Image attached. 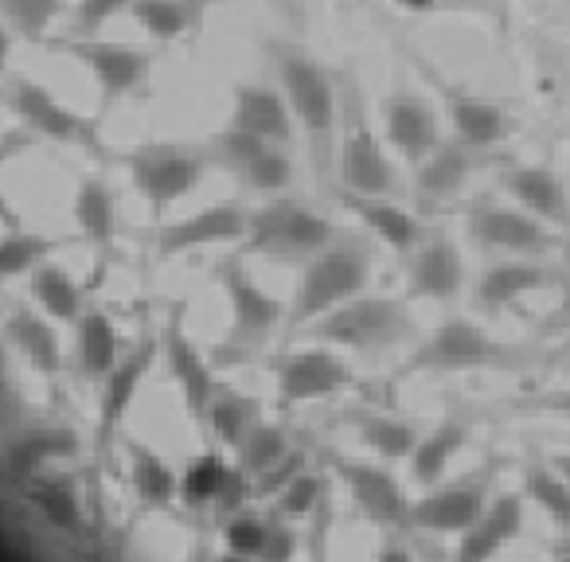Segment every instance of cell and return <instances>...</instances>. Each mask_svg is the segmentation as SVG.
<instances>
[{"mask_svg": "<svg viewBox=\"0 0 570 562\" xmlns=\"http://www.w3.org/2000/svg\"><path fill=\"white\" fill-rule=\"evenodd\" d=\"M126 457H129V484H134L137 500L145 507H168L180 492L173 465L153 450L141 437H126Z\"/></svg>", "mask_w": 570, "mask_h": 562, "instance_id": "obj_34", "label": "cell"}, {"mask_svg": "<svg viewBox=\"0 0 570 562\" xmlns=\"http://www.w3.org/2000/svg\"><path fill=\"white\" fill-rule=\"evenodd\" d=\"M531 411H543V414H559V418H570V391H551V395H539L531 398Z\"/></svg>", "mask_w": 570, "mask_h": 562, "instance_id": "obj_50", "label": "cell"}, {"mask_svg": "<svg viewBox=\"0 0 570 562\" xmlns=\"http://www.w3.org/2000/svg\"><path fill=\"white\" fill-rule=\"evenodd\" d=\"M223 481H227V461H223L219 453H204L199 461H191L180 489L191 504H199V500H215V492H219Z\"/></svg>", "mask_w": 570, "mask_h": 562, "instance_id": "obj_44", "label": "cell"}, {"mask_svg": "<svg viewBox=\"0 0 570 562\" xmlns=\"http://www.w3.org/2000/svg\"><path fill=\"white\" fill-rule=\"evenodd\" d=\"M523 531V500L515 492H500L481 512V520L461 531V543L453 562H492L508 543H515Z\"/></svg>", "mask_w": 570, "mask_h": 562, "instance_id": "obj_25", "label": "cell"}, {"mask_svg": "<svg viewBox=\"0 0 570 562\" xmlns=\"http://www.w3.org/2000/svg\"><path fill=\"white\" fill-rule=\"evenodd\" d=\"M227 126L262 137V141L285 145V149L294 145V114L285 106L282 90L266 87V82H238Z\"/></svg>", "mask_w": 570, "mask_h": 562, "instance_id": "obj_24", "label": "cell"}, {"mask_svg": "<svg viewBox=\"0 0 570 562\" xmlns=\"http://www.w3.org/2000/svg\"><path fill=\"white\" fill-rule=\"evenodd\" d=\"M212 0H134L129 17L145 28L157 43H176L196 32Z\"/></svg>", "mask_w": 570, "mask_h": 562, "instance_id": "obj_35", "label": "cell"}, {"mask_svg": "<svg viewBox=\"0 0 570 562\" xmlns=\"http://www.w3.org/2000/svg\"><path fill=\"white\" fill-rule=\"evenodd\" d=\"M500 364H512V352L497 336L484 333L469 317H445L426 341L414 344L403 372L453 375V372H476V367H500Z\"/></svg>", "mask_w": 570, "mask_h": 562, "instance_id": "obj_8", "label": "cell"}, {"mask_svg": "<svg viewBox=\"0 0 570 562\" xmlns=\"http://www.w3.org/2000/svg\"><path fill=\"white\" fill-rule=\"evenodd\" d=\"M469 437V426L458 418L442 422L438 430H430L426 437H419L411 450V457H406V469H411V481L414 484H426V489H434L438 481H442V473L450 469V461L458 457V450L465 445Z\"/></svg>", "mask_w": 570, "mask_h": 562, "instance_id": "obj_36", "label": "cell"}, {"mask_svg": "<svg viewBox=\"0 0 570 562\" xmlns=\"http://www.w3.org/2000/svg\"><path fill=\"white\" fill-rule=\"evenodd\" d=\"M554 473H559L562 476V481H567L570 484V453H562V457H554Z\"/></svg>", "mask_w": 570, "mask_h": 562, "instance_id": "obj_54", "label": "cell"}, {"mask_svg": "<svg viewBox=\"0 0 570 562\" xmlns=\"http://www.w3.org/2000/svg\"><path fill=\"white\" fill-rule=\"evenodd\" d=\"M254 398H246V395H238V391H215V398H212V406H207V426H212V434L219 437L223 445H230L235 450L238 442L246 437V430L254 426Z\"/></svg>", "mask_w": 570, "mask_h": 562, "instance_id": "obj_39", "label": "cell"}, {"mask_svg": "<svg viewBox=\"0 0 570 562\" xmlns=\"http://www.w3.org/2000/svg\"><path fill=\"white\" fill-rule=\"evenodd\" d=\"M215 282H219L223 297H227L230 325L227 336L215 348V364H246L262 352V344L274 336V328L285 321V309L277 297H269L266 289L246 274L243 254L223 258L215 266Z\"/></svg>", "mask_w": 570, "mask_h": 562, "instance_id": "obj_3", "label": "cell"}, {"mask_svg": "<svg viewBox=\"0 0 570 562\" xmlns=\"http://www.w3.org/2000/svg\"><path fill=\"white\" fill-rule=\"evenodd\" d=\"M562 313L570 317V254H567V294H562Z\"/></svg>", "mask_w": 570, "mask_h": 562, "instance_id": "obj_55", "label": "cell"}, {"mask_svg": "<svg viewBox=\"0 0 570 562\" xmlns=\"http://www.w3.org/2000/svg\"><path fill=\"white\" fill-rule=\"evenodd\" d=\"M51 48L87 67L98 95H102V106H114L149 87L153 56L134 43L102 40V36H63V40H51Z\"/></svg>", "mask_w": 570, "mask_h": 562, "instance_id": "obj_11", "label": "cell"}, {"mask_svg": "<svg viewBox=\"0 0 570 562\" xmlns=\"http://www.w3.org/2000/svg\"><path fill=\"white\" fill-rule=\"evenodd\" d=\"M383 129H387V145L414 168L442 145V118L422 95L411 90H395L383 102Z\"/></svg>", "mask_w": 570, "mask_h": 562, "instance_id": "obj_21", "label": "cell"}, {"mask_svg": "<svg viewBox=\"0 0 570 562\" xmlns=\"http://www.w3.org/2000/svg\"><path fill=\"white\" fill-rule=\"evenodd\" d=\"M285 453H289V445H285V430L269 426V422H254V426L246 430L243 442L235 445L238 469H243L246 476H262L266 469H274Z\"/></svg>", "mask_w": 570, "mask_h": 562, "instance_id": "obj_40", "label": "cell"}, {"mask_svg": "<svg viewBox=\"0 0 570 562\" xmlns=\"http://www.w3.org/2000/svg\"><path fill=\"white\" fill-rule=\"evenodd\" d=\"M204 152H207V165H219L223 172H230L254 196L274 199L294 180V157H289V149L274 141H262L254 134H243V129L223 126L207 141Z\"/></svg>", "mask_w": 570, "mask_h": 562, "instance_id": "obj_9", "label": "cell"}, {"mask_svg": "<svg viewBox=\"0 0 570 562\" xmlns=\"http://www.w3.org/2000/svg\"><path fill=\"white\" fill-rule=\"evenodd\" d=\"M12 48H17V36H12L9 28L0 24V75H4V67H9V56H12Z\"/></svg>", "mask_w": 570, "mask_h": 562, "instance_id": "obj_51", "label": "cell"}, {"mask_svg": "<svg viewBox=\"0 0 570 562\" xmlns=\"http://www.w3.org/2000/svg\"><path fill=\"white\" fill-rule=\"evenodd\" d=\"M4 426H9V422H4V414H0V434H4Z\"/></svg>", "mask_w": 570, "mask_h": 562, "instance_id": "obj_57", "label": "cell"}, {"mask_svg": "<svg viewBox=\"0 0 570 562\" xmlns=\"http://www.w3.org/2000/svg\"><path fill=\"white\" fill-rule=\"evenodd\" d=\"M0 98H4V106L12 110V118H17V126L24 129V134L43 137V141H56V145H71V149L102 152L98 121L71 110L56 90L36 82L32 75H12V79H4Z\"/></svg>", "mask_w": 570, "mask_h": 562, "instance_id": "obj_5", "label": "cell"}, {"mask_svg": "<svg viewBox=\"0 0 570 562\" xmlns=\"http://www.w3.org/2000/svg\"><path fill=\"white\" fill-rule=\"evenodd\" d=\"M246 219H250V211H246L238 199H223V204H212L196 215H184V219L157 223V230H153V250H157V258H176V254L204 250V246L243 243Z\"/></svg>", "mask_w": 570, "mask_h": 562, "instance_id": "obj_15", "label": "cell"}, {"mask_svg": "<svg viewBox=\"0 0 570 562\" xmlns=\"http://www.w3.org/2000/svg\"><path fill=\"white\" fill-rule=\"evenodd\" d=\"M277 398L282 406H302L313 398H333L344 387H352V367L333 348H305L285 352L274 364Z\"/></svg>", "mask_w": 570, "mask_h": 562, "instance_id": "obj_17", "label": "cell"}, {"mask_svg": "<svg viewBox=\"0 0 570 562\" xmlns=\"http://www.w3.org/2000/svg\"><path fill=\"white\" fill-rule=\"evenodd\" d=\"M554 286V269L539 266V262L528 258H508L497 262L481 274L473 289V305L484 313H500L508 305H520L528 294H539V289Z\"/></svg>", "mask_w": 570, "mask_h": 562, "instance_id": "obj_30", "label": "cell"}, {"mask_svg": "<svg viewBox=\"0 0 570 562\" xmlns=\"http://www.w3.org/2000/svg\"><path fill=\"white\" fill-rule=\"evenodd\" d=\"M71 219L79 227V235L95 246L98 254H106L114 243H118V196L114 188L102 180V176H82L79 188H75V199H71Z\"/></svg>", "mask_w": 570, "mask_h": 562, "instance_id": "obj_32", "label": "cell"}, {"mask_svg": "<svg viewBox=\"0 0 570 562\" xmlns=\"http://www.w3.org/2000/svg\"><path fill=\"white\" fill-rule=\"evenodd\" d=\"M269 56H274L277 90H282L285 106H289V114L302 121L317 165H325L328 149H333L336 126H341V106H336L333 75H328L309 51L297 48V43H274Z\"/></svg>", "mask_w": 570, "mask_h": 562, "instance_id": "obj_1", "label": "cell"}, {"mask_svg": "<svg viewBox=\"0 0 570 562\" xmlns=\"http://www.w3.org/2000/svg\"><path fill=\"white\" fill-rule=\"evenodd\" d=\"M484 512V484H450V489H434L411 504L406 512V528L434 531V535H461L469 531Z\"/></svg>", "mask_w": 570, "mask_h": 562, "instance_id": "obj_26", "label": "cell"}, {"mask_svg": "<svg viewBox=\"0 0 570 562\" xmlns=\"http://www.w3.org/2000/svg\"><path fill=\"white\" fill-rule=\"evenodd\" d=\"M157 356H160L157 333H145L141 341L129 344V348L121 352V359L114 364V372L98 383V422H95L98 445H106V442H114V437H118L121 422H126L137 391H141L145 379H149Z\"/></svg>", "mask_w": 570, "mask_h": 562, "instance_id": "obj_16", "label": "cell"}, {"mask_svg": "<svg viewBox=\"0 0 570 562\" xmlns=\"http://www.w3.org/2000/svg\"><path fill=\"white\" fill-rule=\"evenodd\" d=\"M219 562H254V559H243V554H223Z\"/></svg>", "mask_w": 570, "mask_h": 562, "instance_id": "obj_56", "label": "cell"}, {"mask_svg": "<svg viewBox=\"0 0 570 562\" xmlns=\"http://www.w3.org/2000/svg\"><path fill=\"white\" fill-rule=\"evenodd\" d=\"M341 204L372 230L380 243H387L391 250L411 254L414 246L426 238V227H422L419 215H411L406 207H399L395 199L387 196H352V191H341Z\"/></svg>", "mask_w": 570, "mask_h": 562, "instance_id": "obj_31", "label": "cell"}, {"mask_svg": "<svg viewBox=\"0 0 570 562\" xmlns=\"http://www.w3.org/2000/svg\"><path fill=\"white\" fill-rule=\"evenodd\" d=\"M305 333H309L313 341L356 352V356H380V352L395 348V344L411 333V317H406L403 302H395V297L360 294V297H352L348 305H341V309L313 321Z\"/></svg>", "mask_w": 570, "mask_h": 562, "instance_id": "obj_7", "label": "cell"}, {"mask_svg": "<svg viewBox=\"0 0 570 562\" xmlns=\"http://www.w3.org/2000/svg\"><path fill=\"white\" fill-rule=\"evenodd\" d=\"M375 562H414V559H411V551H403V546H383Z\"/></svg>", "mask_w": 570, "mask_h": 562, "instance_id": "obj_52", "label": "cell"}, {"mask_svg": "<svg viewBox=\"0 0 570 562\" xmlns=\"http://www.w3.org/2000/svg\"><path fill=\"white\" fill-rule=\"evenodd\" d=\"M465 227L476 246L512 254V258H528V254H539L559 243L551 227L531 219L520 207H504V204H476L473 211H469Z\"/></svg>", "mask_w": 570, "mask_h": 562, "instance_id": "obj_18", "label": "cell"}, {"mask_svg": "<svg viewBox=\"0 0 570 562\" xmlns=\"http://www.w3.org/2000/svg\"><path fill=\"white\" fill-rule=\"evenodd\" d=\"M0 87H4V75H0Z\"/></svg>", "mask_w": 570, "mask_h": 562, "instance_id": "obj_59", "label": "cell"}, {"mask_svg": "<svg viewBox=\"0 0 570 562\" xmlns=\"http://www.w3.org/2000/svg\"><path fill=\"white\" fill-rule=\"evenodd\" d=\"M426 75L438 95H442V106H445V114H450L453 141L458 145H465V149H492V145H500L512 134V121H508V114L500 110L497 102L473 95V90L453 87V82H445L442 75H434V71H426Z\"/></svg>", "mask_w": 570, "mask_h": 562, "instance_id": "obj_20", "label": "cell"}, {"mask_svg": "<svg viewBox=\"0 0 570 562\" xmlns=\"http://www.w3.org/2000/svg\"><path fill=\"white\" fill-rule=\"evenodd\" d=\"M559 562H570V554H562V559H559Z\"/></svg>", "mask_w": 570, "mask_h": 562, "instance_id": "obj_58", "label": "cell"}, {"mask_svg": "<svg viewBox=\"0 0 570 562\" xmlns=\"http://www.w3.org/2000/svg\"><path fill=\"white\" fill-rule=\"evenodd\" d=\"M17 496L24 500V507L32 512V520L40 528H48L59 539H82L90 531L87 500H82L79 484L71 473L56 469V473L32 476L28 484H20Z\"/></svg>", "mask_w": 570, "mask_h": 562, "instance_id": "obj_19", "label": "cell"}, {"mask_svg": "<svg viewBox=\"0 0 570 562\" xmlns=\"http://www.w3.org/2000/svg\"><path fill=\"white\" fill-rule=\"evenodd\" d=\"M336 168H341V184L352 196H395L399 191V172L387 157V145L372 129L360 102V90H352L348 110H344V129H341V152H336Z\"/></svg>", "mask_w": 570, "mask_h": 562, "instance_id": "obj_10", "label": "cell"}, {"mask_svg": "<svg viewBox=\"0 0 570 562\" xmlns=\"http://www.w3.org/2000/svg\"><path fill=\"white\" fill-rule=\"evenodd\" d=\"M82 442L75 430L51 426V422H24V426H4L0 434V481L12 489L28 484L32 476L56 473L71 457H79Z\"/></svg>", "mask_w": 570, "mask_h": 562, "instance_id": "obj_12", "label": "cell"}, {"mask_svg": "<svg viewBox=\"0 0 570 562\" xmlns=\"http://www.w3.org/2000/svg\"><path fill=\"white\" fill-rule=\"evenodd\" d=\"M121 165H126L129 184L137 188V196L149 204V211L165 215L207 172V152L180 141H141L121 152Z\"/></svg>", "mask_w": 570, "mask_h": 562, "instance_id": "obj_6", "label": "cell"}, {"mask_svg": "<svg viewBox=\"0 0 570 562\" xmlns=\"http://www.w3.org/2000/svg\"><path fill=\"white\" fill-rule=\"evenodd\" d=\"M297 535L285 523H266V539H262V551L254 562H294Z\"/></svg>", "mask_w": 570, "mask_h": 562, "instance_id": "obj_48", "label": "cell"}, {"mask_svg": "<svg viewBox=\"0 0 570 562\" xmlns=\"http://www.w3.org/2000/svg\"><path fill=\"white\" fill-rule=\"evenodd\" d=\"M71 328H75V348H71L75 372H79L87 383H102L106 375L114 372V364L121 359V352H126L118 325H114V317L106 309L87 305L82 317L75 321Z\"/></svg>", "mask_w": 570, "mask_h": 562, "instance_id": "obj_29", "label": "cell"}, {"mask_svg": "<svg viewBox=\"0 0 570 562\" xmlns=\"http://www.w3.org/2000/svg\"><path fill=\"white\" fill-rule=\"evenodd\" d=\"M67 12V0H0V24L17 40L43 43L59 17Z\"/></svg>", "mask_w": 570, "mask_h": 562, "instance_id": "obj_38", "label": "cell"}, {"mask_svg": "<svg viewBox=\"0 0 570 562\" xmlns=\"http://www.w3.org/2000/svg\"><path fill=\"white\" fill-rule=\"evenodd\" d=\"M523 489H528V500H535L539 512H543L554 528L570 531V484L562 481L551 465H528Z\"/></svg>", "mask_w": 570, "mask_h": 562, "instance_id": "obj_41", "label": "cell"}, {"mask_svg": "<svg viewBox=\"0 0 570 562\" xmlns=\"http://www.w3.org/2000/svg\"><path fill=\"white\" fill-rule=\"evenodd\" d=\"M367 282H372V254L360 243H341L336 238V243H328L325 250H317L305 262L285 321H289V328H309L325 313L341 309L352 297L364 294Z\"/></svg>", "mask_w": 570, "mask_h": 562, "instance_id": "obj_2", "label": "cell"}, {"mask_svg": "<svg viewBox=\"0 0 570 562\" xmlns=\"http://www.w3.org/2000/svg\"><path fill=\"white\" fill-rule=\"evenodd\" d=\"M508 196L520 204V211H528L531 219H539L547 227H570V199L562 180L543 165H515L500 176Z\"/></svg>", "mask_w": 570, "mask_h": 562, "instance_id": "obj_27", "label": "cell"}, {"mask_svg": "<svg viewBox=\"0 0 570 562\" xmlns=\"http://www.w3.org/2000/svg\"><path fill=\"white\" fill-rule=\"evenodd\" d=\"M262 539H266V520L258 515H235L223 528V543H227V554H243V559H258Z\"/></svg>", "mask_w": 570, "mask_h": 562, "instance_id": "obj_46", "label": "cell"}, {"mask_svg": "<svg viewBox=\"0 0 570 562\" xmlns=\"http://www.w3.org/2000/svg\"><path fill=\"white\" fill-rule=\"evenodd\" d=\"M157 341H160V356H165V364H168V375H173L176 391H180V398H184L188 418L204 422L219 383H215L212 359L196 348V341H191L188 328H184V305H173V309H168Z\"/></svg>", "mask_w": 570, "mask_h": 562, "instance_id": "obj_14", "label": "cell"}, {"mask_svg": "<svg viewBox=\"0 0 570 562\" xmlns=\"http://www.w3.org/2000/svg\"><path fill=\"white\" fill-rule=\"evenodd\" d=\"M12 403H17V364H12L9 348L0 344V414H9Z\"/></svg>", "mask_w": 570, "mask_h": 562, "instance_id": "obj_49", "label": "cell"}, {"mask_svg": "<svg viewBox=\"0 0 570 562\" xmlns=\"http://www.w3.org/2000/svg\"><path fill=\"white\" fill-rule=\"evenodd\" d=\"M360 442L372 453H380L383 461H406L419 434L406 422L387 418V414H372V418H360Z\"/></svg>", "mask_w": 570, "mask_h": 562, "instance_id": "obj_42", "label": "cell"}, {"mask_svg": "<svg viewBox=\"0 0 570 562\" xmlns=\"http://www.w3.org/2000/svg\"><path fill=\"white\" fill-rule=\"evenodd\" d=\"M328 243H336V227L325 215L294 196H274L246 219L243 254L269 262H309Z\"/></svg>", "mask_w": 570, "mask_h": 562, "instance_id": "obj_4", "label": "cell"}, {"mask_svg": "<svg viewBox=\"0 0 570 562\" xmlns=\"http://www.w3.org/2000/svg\"><path fill=\"white\" fill-rule=\"evenodd\" d=\"M24 302L63 328L82 317V309H87V289H82L79 277H75L63 262H56V254H51L48 262H40V266L24 277Z\"/></svg>", "mask_w": 570, "mask_h": 562, "instance_id": "obj_28", "label": "cell"}, {"mask_svg": "<svg viewBox=\"0 0 570 562\" xmlns=\"http://www.w3.org/2000/svg\"><path fill=\"white\" fill-rule=\"evenodd\" d=\"M17 149H20V137L17 134H4V137H0V165H4V160H9Z\"/></svg>", "mask_w": 570, "mask_h": 562, "instance_id": "obj_53", "label": "cell"}, {"mask_svg": "<svg viewBox=\"0 0 570 562\" xmlns=\"http://www.w3.org/2000/svg\"><path fill=\"white\" fill-rule=\"evenodd\" d=\"M0 344L9 348L12 364L32 372L43 383L63 379L67 359H71L59 325L43 317L40 309H32L24 297H17L9 309L0 313Z\"/></svg>", "mask_w": 570, "mask_h": 562, "instance_id": "obj_13", "label": "cell"}, {"mask_svg": "<svg viewBox=\"0 0 570 562\" xmlns=\"http://www.w3.org/2000/svg\"><path fill=\"white\" fill-rule=\"evenodd\" d=\"M336 473L348 484L352 500L367 520L383 523V528H403L411 500H406L403 484L391 476V469L367 465V461H336Z\"/></svg>", "mask_w": 570, "mask_h": 562, "instance_id": "obj_23", "label": "cell"}, {"mask_svg": "<svg viewBox=\"0 0 570 562\" xmlns=\"http://www.w3.org/2000/svg\"><path fill=\"white\" fill-rule=\"evenodd\" d=\"M56 238L40 235L28 227H4L0 230V286H12L20 277L32 274L40 262L56 254Z\"/></svg>", "mask_w": 570, "mask_h": 562, "instance_id": "obj_37", "label": "cell"}, {"mask_svg": "<svg viewBox=\"0 0 570 562\" xmlns=\"http://www.w3.org/2000/svg\"><path fill=\"white\" fill-rule=\"evenodd\" d=\"M469 172H473V149H465V145H458V141H442L419 165L414 191H419V199L426 207H438L465 188Z\"/></svg>", "mask_w": 570, "mask_h": 562, "instance_id": "obj_33", "label": "cell"}, {"mask_svg": "<svg viewBox=\"0 0 570 562\" xmlns=\"http://www.w3.org/2000/svg\"><path fill=\"white\" fill-rule=\"evenodd\" d=\"M321 489H325V481H321L317 473H302L294 476V481L285 484L282 492H277V515L282 520H302V515H309L313 507L321 504Z\"/></svg>", "mask_w": 570, "mask_h": 562, "instance_id": "obj_43", "label": "cell"}, {"mask_svg": "<svg viewBox=\"0 0 570 562\" xmlns=\"http://www.w3.org/2000/svg\"><path fill=\"white\" fill-rule=\"evenodd\" d=\"M134 0H75L71 4V36H98L114 17L129 12Z\"/></svg>", "mask_w": 570, "mask_h": 562, "instance_id": "obj_45", "label": "cell"}, {"mask_svg": "<svg viewBox=\"0 0 570 562\" xmlns=\"http://www.w3.org/2000/svg\"><path fill=\"white\" fill-rule=\"evenodd\" d=\"M465 286V262H461V250L453 246L450 235L434 230L426 235L419 246L411 250V262H406V289L411 297H426V302H453Z\"/></svg>", "mask_w": 570, "mask_h": 562, "instance_id": "obj_22", "label": "cell"}, {"mask_svg": "<svg viewBox=\"0 0 570 562\" xmlns=\"http://www.w3.org/2000/svg\"><path fill=\"white\" fill-rule=\"evenodd\" d=\"M302 473H305V453L302 450L285 453V457L277 461L274 469H266V473L258 476V492H262V496H277L285 484L294 481V476H302Z\"/></svg>", "mask_w": 570, "mask_h": 562, "instance_id": "obj_47", "label": "cell"}]
</instances>
